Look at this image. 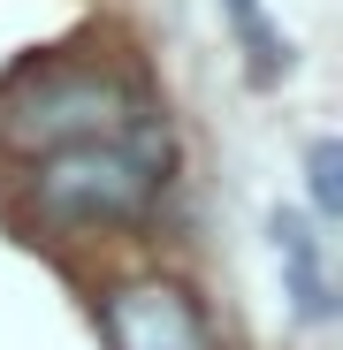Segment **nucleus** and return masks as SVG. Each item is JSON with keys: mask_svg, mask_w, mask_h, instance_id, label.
Instances as JSON below:
<instances>
[{"mask_svg": "<svg viewBox=\"0 0 343 350\" xmlns=\"http://www.w3.org/2000/svg\"><path fill=\"white\" fill-rule=\"evenodd\" d=\"M160 160L168 145L153 137H84V145H62V152H46L38 175H31V198L46 221H62V228H99V221H130L153 206L160 191Z\"/></svg>", "mask_w": 343, "mask_h": 350, "instance_id": "obj_1", "label": "nucleus"}, {"mask_svg": "<svg viewBox=\"0 0 343 350\" xmlns=\"http://www.w3.org/2000/svg\"><path fill=\"white\" fill-rule=\"evenodd\" d=\"M138 130V107L130 92L99 77V69H23L8 92H0V137L23 145V152H62V145H84V137H123Z\"/></svg>", "mask_w": 343, "mask_h": 350, "instance_id": "obj_2", "label": "nucleus"}, {"mask_svg": "<svg viewBox=\"0 0 343 350\" xmlns=\"http://www.w3.org/2000/svg\"><path fill=\"white\" fill-rule=\"evenodd\" d=\"M107 350H214L206 312L176 282H130L107 297Z\"/></svg>", "mask_w": 343, "mask_h": 350, "instance_id": "obj_3", "label": "nucleus"}, {"mask_svg": "<svg viewBox=\"0 0 343 350\" xmlns=\"http://www.w3.org/2000/svg\"><path fill=\"white\" fill-rule=\"evenodd\" d=\"M267 244H275V267H282V297L305 327H328L335 320V274H328V237L298 213V206H275L267 213Z\"/></svg>", "mask_w": 343, "mask_h": 350, "instance_id": "obj_4", "label": "nucleus"}, {"mask_svg": "<svg viewBox=\"0 0 343 350\" xmlns=\"http://www.w3.org/2000/svg\"><path fill=\"white\" fill-rule=\"evenodd\" d=\"M221 8H229V23H237L244 53H252V77H259V84H275V77H282V62H290V46L275 38L267 8H259V0H221Z\"/></svg>", "mask_w": 343, "mask_h": 350, "instance_id": "obj_5", "label": "nucleus"}, {"mask_svg": "<svg viewBox=\"0 0 343 350\" xmlns=\"http://www.w3.org/2000/svg\"><path fill=\"white\" fill-rule=\"evenodd\" d=\"M305 183H313V221H343V145L335 137H313Z\"/></svg>", "mask_w": 343, "mask_h": 350, "instance_id": "obj_6", "label": "nucleus"}]
</instances>
